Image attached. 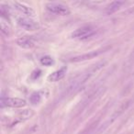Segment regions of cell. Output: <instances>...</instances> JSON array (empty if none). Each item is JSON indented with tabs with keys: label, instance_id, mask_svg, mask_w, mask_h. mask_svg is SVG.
Segmentation results:
<instances>
[{
	"label": "cell",
	"instance_id": "6da1fadb",
	"mask_svg": "<svg viewBox=\"0 0 134 134\" xmlns=\"http://www.w3.org/2000/svg\"><path fill=\"white\" fill-rule=\"evenodd\" d=\"M95 33H96V30L94 28L90 26H85V27L77 29L75 31H73L72 33V37L77 40H87L89 38H91L93 35H95Z\"/></svg>",
	"mask_w": 134,
	"mask_h": 134
},
{
	"label": "cell",
	"instance_id": "7c38bea8",
	"mask_svg": "<svg viewBox=\"0 0 134 134\" xmlns=\"http://www.w3.org/2000/svg\"><path fill=\"white\" fill-rule=\"evenodd\" d=\"M40 95L39 94H33L32 95V97H31V102H32L33 104L39 103V102H40Z\"/></svg>",
	"mask_w": 134,
	"mask_h": 134
},
{
	"label": "cell",
	"instance_id": "9c48e42d",
	"mask_svg": "<svg viewBox=\"0 0 134 134\" xmlns=\"http://www.w3.org/2000/svg\"><path fill=\"white\" fill-rule=\"evenodd\" d=\"M40 63H41V64L45 65V66H50V65H52L53 64V60L50 56H44V57L40 59Z\"/></svg>",
	"mask_w": 134,
	"mask_h": 134
},
{
	"label": "cell",
	"instance_id": "8fae6325",
	"mask_svg": "<svg viewBox=\"0 0 134 134\" xmlns=\"http://www.w3.org/2000/svg\"><path fill=\"white\" fill-rule=\"evenodd\" d=\"M1 31H2V32H3L4 34H6V35H8L9 33V27L8 25L6 24V26H5V21H1Z\"/></svg>",
	"mask_w": 134,
	"mask_h": 134
},
{
	"label": "cell",
	"instance_id": "8992f818",
	"mask_svg": "<svg viewBox=\"0 0 134 134\" xmlns=\"http://www.w3.org/2000/svg\"><path fill=\"white\" fill-rule=\"evenodd\" d=\"M67 68L66 67H63L59 70L55 71L54 73H52L51 75L49 76V81L51 82H57V81H60L61 79H63L66 73Z\"/></svg>",
	"mask_w": 134,
	"mask_h": 134
},
{
	"label": "cell",
	"instance_id": "7a4b0ae2",
	"mask_svg": "<svg viewBox=\"0 0 134 134\" xmlns=\"http://www.w3.org/2000/svg\"><path fill=\"white\" fill-rule=\"evenodd\" d=\"M26 101L21 98H6L1 99V105L2 107H22L26 106Z\"/></svg>",
	"mask_w": 134,
	"mask_h": 134
},
{
	"label": "cell",
	"instance_id": "5b68a950",
	"mask_svg": "<svg viewBox=\"0 0 134 134\" xmlns=\"http://www.w3.org/2000/svg\"><path fill=\"white\" fill-rule=\"evenodd\" d=\"M17 43H18V46H20V47L24 48V49H31V48H32L35 45V40L31 37L25 36L18 39Z\"/></svg>",
	"mask_w": 134,
	"mask_h": 134
},
{
	"label": "cell",
	"instance_id": "30bf717a",
	"mask_svg": "<svg viewBox=\"0 0 134 134\" xmlns=\"http://www.w3.org/2000/svg\"><path fill=\"white\" fill-rule=\"evenodd\" d=\"M98 52H92L90 54H86V55H84V56H80L78 58H74L73 60V62H76V61H80V60H85V59H88V58H91V57H94L96 55L98 54Z\"/></svg>",
	"mask_w": 134,
	"mask_h": 134
},
{
	"label": "cell",
	"instance_id": "277c9868",
	"mask_svg": "<svg viewBox=\"0 0 134 134\" xmlns=\"http://www.w3.org/2000/svg\"><path fill=\"white\" fill-rule=\"evenodd\" d=\"M18 24L27 31H35L39 28V25L36 21H34L31 18H18Z\"/></svg>",
	"mask_w": 134,
	"mask_h": 134
},
{
	"label": "cell",
	"instance_id": "ba28073f",
	"mask_svg": "<svg viewBox=\"0 0 134 134\" xmlns=\"http://www.w3.org/2000/svg\"><path fill=\"white\" fill-rule=\"evenodd\" d=\"M123 4H124L123 1H114V2H112V3L107 7V13L108 15H109V14H112V13H115L121 7V6Z\"/></svg>",
	"mask_w": 134,
	"mask_h": 134
},
{
	"label": "cell",
	"instance_id": "3957f363",
	"mask_svg": "<svg viewBox=\"0 0 134 134\" xmlns=\"http://www.w3.org/2000/svg\"><path fill=\"white\" fill-rule=\"evenodd\" d=\"M47 9L52 13H54L57 15L65 16L67 14H69V9L67 8L66 6H64L63 4L50 3L47 5Z\"/></svg>",
	"mask_w": 134,
	"mask_h": 134
},
{
	"label": "cell",
	"instance_id": "52a82bcc",
	"mask_svg": "<svg viewBox=\"0 0 134 134\" xmlns=\"http://www.w3.org/2000/svg\"><path fill=\"white\" fill-rule=\"evenodd\" d=\"M14 6H16V8L18 9V10H19L20 12L25 14V15L30 16V17H33L34 14H35L33 9L31 8V7H30V6L24 5V4H20V3L16 2V3L14 4Z\"/></svg>",
	"mask_w": 134,
	"mask_h": 134
}]
</instances>
